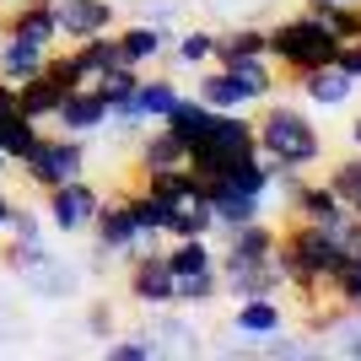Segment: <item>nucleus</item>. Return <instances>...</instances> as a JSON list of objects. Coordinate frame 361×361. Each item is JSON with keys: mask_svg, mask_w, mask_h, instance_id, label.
Masks as SVG:
<instances>
[{"mask_svg": "<svg viewBox=\"0 0 361 361\" xmlns=\"http://www.w3.org/2000/svg\"><path fill=\"white\" fill-rule=\"evenodd\" d=\"M275 264L286 275V286L302 291V302H324L334 286V275L350 264V232H329V226L313 221H291L281 226V243H275Z\"/></svg>", "mask_w": 361, "mask_h": 361, "instance_id": "nucleus-1", "label": "nucleus"}, {"mask_svg": "<svg viewBox=\"0 0 361 361\" xmlns=\"http://www.w3.org/2000/svg\"><path fill=\"white\" fill-rule=\"evenodd\" d=\"M254 140H259V157L275 162V173H307V167L324 162V135L302 114V103H270L254 119Z\"/></svg>", "mask_w": 361, "mask_h": 361, "instance_id": "nucleus-2", "label": "nucleus"}, {"mask_svg": "<svg viewBox=\"0 0 361 361\" xmlns=\"http://www.w3.org/2000/svg\"><path fill=\"white\" fill-rule=\"evenodd\" d=\"M334 54H340V32H334L313 6H307V11H291L286 22L270 27V60H275V71H286V75L334 65Z\"/></svg>", "mask_w": 361, "mask_h": 361, "instance_id": "nucleus-3", "label": "nucleus"}, {"mask_svg": "<svg viewBox=\"0 0 361 361\" xmlns=\"http://www.w3.org/2000/svg\"><path fill=\"white\" fill-rule=\"evenodd\" d=\"M254 151H259V140H254V119H248V114H216L211 130L189 146V173H195L200 183H221L226 173L238 162H248Z\"/></svg>", "mask_w": 361, "mask_h": 361, "instance_id": "nucleus-4", "label": "nucleus"}, {"mask_svg": "<svg viewBox=\"0 0 361 361\" xmlns=\"http://www.w3.org/2000/svg\"><path fill=\"white\" fill-rule=\"evenodd\" d=\"M16 167H22V178L44 195V189H54V183L81 178V173H87V146H81V135H65V130H54V135H44V130H38L32 151H27Z\"/></svg>", "mask_w": 361, "mask_h": 361, "instance_id": "nucleus-5", "label": "nucleus"}, {"mask_svg": "<svg viewBox=\"0 0 361 361\" xmlns=\"http://www.w3.org/2000/svg\"><path fill=\"white\" fill-rule=\"evenodd\" d=\"M97 211H103V189L87 183V173L54 183V189H44V221L54 226V232H71V238H75V232H92Z\"/></svg>", "mask_w": 361, "mask_h": 361, "instance_id": "nucleus-6", "label": "nucleus"}, {"mask_svg": "<svg viewBox=\"0 0 361 361\" xmlns=\"http://www.w3.org/2000/svg\"><path fill=\"white\" fill-rule=\"evenodd\" d=\"M92 238L103 243L114 259H124V264H130L140 248H151V243H157V238H146V232H140V221L130 216L124 195H114V200L103 195V211H97V221H92Z\"/></svg>", "mask_w": 361, "mask_h": 361, "instance_id": "nucleus-7", "label": "nucleus"}, {"mask_svg": "<svg viewBox=\"0 0 361 361\" xmlns=\"http://www.w3.org/2000/svg\"><path fill=\"white\" fill-rule=\"evenodd\" d=\"M286 211H291V221H313V226H329V232H340V238H345L350 226H356L350 205H345L340 195H334L329 183H307V178H302L297 189H291Z\"/></svg>", "mask_w": 361, "mask_h": 361, "instance_id": "nucleus-8", "label": "nucleus"}, {"mask_svg": "<svg viewBox=\"0 0 361 361\" xmlns=\"http://www.w3.org/2000/svg\"><path fill=\"white\" fill-rule=\"evenodd\" d=\"M275 243H281V226L275 221H264V216H254V221H243V226H232L226 232V243H221V270H243V264H270L275 259Z\"/></svg>", "mask_w": 361, "mask_h": 361, "instance_id": "nucleus-9", "label": "nucleus"}, {"mask_svg": "<svg viewBox=\"0 0 361 361\" xmlns=\"http://www.w3.org/2000/svg\"><path fill=\"white\" fill-rule=\"evenodd\" d=\"M124 270H130V297L140 307H173V270L162 248H140Z\"/></svg>", "mask_w": 361, "mask_h": 361, "instance_id": "nucleus-10", "label": "nucleus"}, {"mask_svg": "<svg viewBox=\"0 0 361 361\" xmlns=\"http://www.w3.org/2000/svg\"><path fill=\"white\" fill-rule=\"evenodd\" d=\"M54 22H60V44H81L92 32H114L119 11L114 0H54Z\"/></svg>", "mask_w": 361, "mask_h": 361, "instance_id": "nucleus-11", "label": "nucleus"}, {"mask_svg": "<svg viewBox=\"0 0 361 361\" xmlns=\"http://www.w3.org/2000/svg\"><path fill=\"white\" fill-rule=\"evenodd\" d=\"M54 130H65V135H97V130H108V103L103 97H97V92L92 87H71L60 97V108H54Z\"/></svg>", "mask_w": 361, "mask_h": 361, "instance_id": "nucleus-12", "label": "nucleus"}, {"mask_svg": "<svg viewBox=\"0 0 361 361\" xmlns=\"http://www.w3.org/2000/svg\"><path fill=\"white\" fill-rule=\"evenodd\" d=\"M167 38L173 32L157 27V22H130V27H114V54H119V65H151L167 54Z\"/></svg>", "mask_w": 361, "mask_h": 361, "instance_id": "nucleus-13", "label": "nucleus"}, {"mask_svg": "<svg viewBox=\"0 0 361 361\" xmlns=\"http://www.w3.org/2000/svg\"><path fill=\"white\" fill-rule=\"evenodd\" d=\"M297 87H302V97H307L313 108H345L350 97H356L361 81H350L340 65H318V71H302L297 75Z\"/></svg>", "mask_w": 361, "mask_h": 361, "instance_id": "nucleus-14", "label": "nucleus"}, {"mask_svg": "<svg viewBox=\"0 0 361 361\" xmlns=\"http://www.w3.org/2000/svg\"><path fill=\"white\" fill-rule=\"evenodd\" d=\"M221 291L232 302H248V297H275V291H286V275L281 264H243V270H221Z\"/></svg>", "mask_w": 361, "mask_h": 361, "instance_id": "nucleus-15", "label": "nucleus"}, {"mask_svg": "<svg viewBox=\"0 0 361 361\" xmlns=\"http://www.w3.org/2000/svg\"><path fill=\"white\" fill-rule=\"evenodd\" d=\"M195 97L205 108H216V114H248V108H254V103H248V92H243V81L226 71V65H216V71L200 75V81H195Z\"/></svg>", "mask_w": 361, "mask_h": 361, "instance_id": "nucleus-16", "label": "nucleus"}, {"mask_svg": "<svg viewBox=\"0 0 361 361\" xmlns=\"http://www.w3.org/2000/svg\"><path fill=\"white\" fill-rule=\"evenodd\" d=\"M22 281H27V291H32L38 302H65V297H75V291H81V270H75V264H65L60 254L49 259V264H38V270H27Z\"/></svg>", "mask_w": 361, "mask_h": 361, "instance_id": "nucleus-17", "label": "nucleus"}, {"mask_svg": "<svg viewBox=\"0 0 361 361\" xmlns=\"http://www.w3.org/2000/svg\"><path fill=\"white\" fill-rule=\"evenodd\" d=\"M162 254H167V270H173V281H195V275L221 270V264H216L211 238H173Z\"/></svg>", "mask_w": 361, "mask_h": 361, "instance_id": "nucleus-18", "label": "nucleus"}, {"mask_svg": "<svg viewBox=\"0 0 361 361\" xmlns=\"http://www.w3.org/2000/svg\"><path fill=\"white\" fill-rule=\"evenodd\" d=\"M49 60L44 44H27V38H16V32H0V81H27V75H38Z\"/></svg>", "mask_w": 361, "mask_h": 361, "instance_id": "nucleus-19", "label": "nucleus"}, {"mask_svg": "<svg viewBox=\"0 0 361 361\" xmlns=\"http://www.w3.org/2000/svg\"><path fill=\"white\" fill-rule=\"evenodd\" d=\"M60 97H65V87H60V81H54L49 71L27 75V81H16V108H22L32 124H49V119H54Z\"/></svg>", "mask_w": 361, "mask_h": 361, "instance_id": "nucleus-20", "label": "nucleus"}, {"mask_svg": "<svg viewBox=\"0 0 361 361\" xmlns=\"http://www.w3.org/2000/svg\"><path fill=\"white\" fill-rule=\"evenodd\" d=\"M211 119H216V108H205V103L195 97V92H183L178 103L167 108V119H157V124H162L167 135H178L183 146H195V140L205 135V130H211Z\"/></svg>", "mask_w": 361, "mask_h": 361, "instance_id": "nucleus-21", "label": "nucleus"}, {"mask_svg": "<svg viewBox=\"0 0 361 361\" xmlns=\"http://www.w3.org/2000/svg\"><path fill=\"white\" fill-rule=\"evenodd\" d=\"M254 54H270V27H226L216 32V49H211V65H232V60H254Z\"/></svg>", "mask_w": 361, "mask_h": 361, "instance_id": "nucleus-22", "label": "nucleus"}, {"mask_svg": "<svg viewBox=\"0 0 361 361\" xmlns=\"http://www.w3.org/2000/svg\"><path fill=\"white\" fill-rule=\"evenodd\" d=\"M286 324L281 318V302L275 297H248V302H238V313H232V329L243 334V340H264V334H275Z\"/></svg>", "mask_w": 361, "mask_h": 361, "instance_id": "nucleus-23", "label": "nucleus"}, {"mask_svg": "<svg viewBox=\"0 0 361 361\" xmlns=\"http://www.w3.org/2000/svg\"><path fill=\"white\" fill-rule=\"evenodd\" d=\"M183 162H189V146H183L178 135H167L162 124H157L151 135H140V146H135L140 173H151V167H183Z\"/></svg>", "mask_w": 361, "mask_h": 361, "instance_id": "nucleus-24", "label": "nucleus"}, {"mask_svg": "<svg viewBox=\"0 0 361 361\" xmlns=\"http://www.w3.org/2000/svg\"><path fill=\"white\" fill-rule=\"evenodd\" d=\"M140 189L157 200H167V205H178V200L200 195V178L189 173V162L183 167H151V173H140Z\"/></svg>", "mask_w": 361, "mask_h": 361, "instance_id": "nucleus-25", "label": "nucleus"}, {"mask_svg": "<svg viewBox=\"0 0 361 361\" xmlns=\"http://www.w3.org/2000/svg\"><path fill=\"white\" fill-rule=\"evenodd\" d=\"M211 232H216V221H211V205H205V189L167 211V238H211Z\"/></svg>", "mask_w": 361, "mask_h": 361, "instance_id": "nucleus-26", "label": "nucleus"}, {"mask_svg": "<svg viewBox=\"0 0 361 361\" xmlns=\"http://www.w3.org/2000/svg\"><path fill=\"white\" fill-rule=\"evenodd\" d=\"M183 97V87L173 81V75H140V92H135V108H140V119L157 124L167 119V108Z\"/></svg>", "mask_w": 361, "mask_h": 361, "instance_id": "nucleus-27", "label": "nucleus"}, {"mask_svg": "<svg viewBox=\"0 0 361 361\" xmlns=\"http://www.w3.org/2000/svg\"><path fill=\"white\" fill-rule=\"evenodd\" d=\"M38 130H44V124H32L27 114H22V108H11V114H0V157H6V162L16 167V162H22V157L32 151Z\"/></svg>", "mask_w": 361, "mask_h": 361, "instance_id": "nucleus-28", "label": "nucleus"}, {"mask_svg": "<svg viewBox=\"0 0 361 361\" xmlns=\"http://www.w3.org/2000/svg\"><path fill=\"white\" fill-rule=\"evenodd\" d=\"M49 259H54V248H49L44 238H6V248H0V264L16 270V275L38 270V264H49Z\"/></svg>", "mask_w": 361, "mask_h": 361, "instance_id": "nucleus-29", "label": "nucleus"}, {"mask_svg": "<svg viewBox=\"0 0 361 361\" xmlns=\"http://www.w3.org/2000/svg\"><path fill=\"white\" fill-rule=\"evenodd\" d=\"M124 205H130V216L140 221V232L146 238H167V200H157V195H146V189H135V195H124Z\"/></svg>", "mask_w": 361, "mask_h": 361, "instance_id": "nucleus-30", "label": "nucleus"}, {"mask_svg": "<svg viewBox=\"0 0 361 361\" xmlns=\"http://www.w3.org/2000/svg\"><path fill=\"white\" fill-rule=\"evenodd\" d=\"M324 183H329L334 195L345 200V205H350V216L361 221V151H356V157H345V162H334Z\"/></svg>", "mask_w": 361, "mask_h": 361, "instance_id": "nucleus-31", "label": "nucleus"}, {"mask_svg": "<svg viewBox=\"0 0 361 361\" xmlns=\"http://www.w3.org/2000/svg\"><path fill=\"white\" fill-rule=\"evenodd\" d=\"M221 297V270L195 275V281H173V307H205Z\"/></svg>", "mask_w": 361, "mask_h": 361, "instance_id": "nucleus-32", "label": "nucleus"}, {"mask_svg": "<svg viewBox=\"0 0 361 361\" xmlns=\"http://www.w3.org/2000/svg\"><path fill=\"white\" fill-rule=\"evenodd\" d=\"M108 356L114 361H151V356H162V350H157V334L151 329H130V334H114Z\"/></svg>", "mask_w": 361, "mask_h": 361, "instance_id": "nucleus-33", "label": "nucleus"}, {"mask_svg": "<svg viewBox=\"0 0 361 361\" xmlns=\"http://www.w3.org/2000/svg\"><path fill=\"white\" fill-rule=\"evenodd\" d=\"M211 49H216V32L195 27V32H183L178 44H173V65H211Z\"/></svg>", "mask_w": 361, "mask_h": 361, "instance_id": "nucleus-34", "label": "nucleus"}, {"mask_svg": "<svg viewBox=\"0 0 361 361\" xmlns=\"http://www.w3.org/2000/svg\"><path fill=\"white\" fill-rule=\"evenodd\" d=\"M151 334L162 340L157 350H195V340H200V334H195V324H189V318H173V313H167V318H162V324H157Z\"/></svg>", "mask_w": 361, "mask_h": 361, "instance_id": "nucleus-35", "label": "nucleus"}, {"mask_svg": "<svg viewBox=\"0 0 361 361\" xmlns=\"http://www.w3.org/2000/svg\"><path fill=\"white\" fill-rule=\"evenodd\" d=\"M254 350L259 356H286V361H297V356H318V345L313 340H291V334H264V340H254Z\"/></svg>", "mask_w": 361, "mask_h": 361, "instance_id": "nucleus-36", "label": "nucleus"}, {"mask_svg": "<svg viewBox=\"0 0 361 361\" xmlns=\"http://www.w3.org/2000/svg\"><path fill=\"white\" fill-rule=\"evenodd\" d=\"M334 340H340V356H350V361H361V307H345V313H340V324H334Z\"/></svg>", "mask_w": 361, "mask_h": 361, "instance_id": "nucleus-37", "label": "nucleus"}, {"mask_svg": "<svg viewBox=\"0 0 361 361\" xmlns=\"http://www.w3.org/2000/svg\"><path fill=\"white\" fill-rule=\"evenodd\" d=\"M87 334H92V340H114V334H119L114 302H92V307H87Z\"/></svg>", "mask_w": 361, "mask_h": 361, "instance_id": "nucleus-38", "label": "nucleus"}, {"mask_svg": "<svg viewBox=\"0 0 361 361\" xmlns=\"http://www.w3.org/2000/svg\"><path fill=\"white\" fill-rule=\"evenodd\" d=\"M6 238H44V221H38V211H27V205H16L11 226H6Z\"/></svg>", "mask_w": 361, "mask_h": 361, "instance_id": "nucleus-39", "label": "nucleus"}, {"mask_svg": "<svg viewBox=\"0 0 361 361\" xmlns=\"http://www.w3.org/2000/svg\"><path fill=\"white\" fill-rule=\"evenodd\" d=\"M334 65H340V71H345L350 81H361V32H356V38H345V44H340V54H334Z\"/></svg>", "mask_w": 361, "mask_h": 361, "instance_id": "nucleus-40", "label": "nucleus"}, {"mask_svg": "<svg viewBox=\"0 0 361 361\" xmlns=\"http://www.w3.org/2000/svg\"><path fill=\"white\" fill-rule=\"evenodd\" d=\"M11 216H16V200L6 195V189H0V232H6V226H11Z\"/></svg>", "mask_w": 361, "mask_h": 361, "instance_id": "nucleus-41", "label": "nucleus"}, {"mask_svg": "<svg viewBox=\"0 0 361 361\" xmlns=\"http://www.w3.org/2000/svg\"><path fill=\"white\" fill-rule=\"evenodd\" d=\"M11 108H16V87H11V81H0V114H11Z\"/></svg>", "mask_w": 361, "mask_h": 361, "instance_id": "nucleus-42", "label": "nucleus"}, {"mask_svg": "<svg viewBox=\"0 0 361 361\" xmlns=\"http://www.w3.org/2000/svg\"><path fill=\"white\" fill-rule=\"evenodd\" d=\"M350 146L361 151V114H356V119H350Z\"/></svg>", "mask_w": 361, "mask_h": 361, "instance_id": "nucleus-43", "label": "nucleus"}, {"mask_svg": "<svg viewBox=\"0 0 361 361\" xmlns=\"http://www.w3.org/2000/svg\"><path fill=\"white\" fill-rule=\"evenodd\" d=\"M307 6H345V0H307Z\"/></svg>", "mask_w": 361, "mask_h": 361, "instance_id": "nucleus-44", "label": "nucleus"}, {"mask_svg": "<svg viewBox=\"0 0 361 361\" xmlns=\"http://www.w3.org/2000/svg\"><path fill=\"white\" fill-rule=\"evenodd\" d=\"M0 350H6V329H0Z\"/></svg>", "mask_w": 361, "mask_h": 361, "instance_id": "nucleus-45", "label": "nucleus"}, {"mask_svg": "<svg viewBox=\"0 0 361 361\" xmlns=\"http://www.w3.org/2000/svg\"><path fill=\"white\" fill-rule=\"evenodd\" d=\"M0 6H6V0H0Z\"/></svg>", "mask_w": 361, "mask_h": 361, "instance_id": "nucleus-46", "label": "nucleus"}, {"mask_svg": "<svg viewBox=\"0 0 361 361\" xmlns=\"http://www.w3.org/2000/svg\"><path fill=\"white\" fill-rule=\"evenodd\" d=\"M0 32H6V27H0Z\"/></svg>", "mask_w": 361, "mask_h": 361, "instance_id": "nucleus-47", "label": "nucleus"}, {"mask_svg": "<svg viewBox=\"0 0 361 361\" xmlns=\"http://www.w3.org/2000/svg\"><path fill=\"white\" fill-rule=\"evenodd\" d=\"M356 6H361V0H356Z\"/></svg>", "mask_w": 361, "mask_h": 361, "instance_id": "nucleus-48", "label": "nucleus"}]
</instances>
